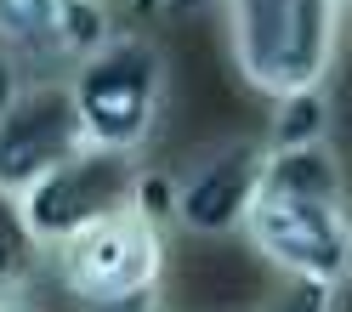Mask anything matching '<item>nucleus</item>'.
I'll return each instance as SVG.
<instances>
[{"instance_id":"10","label":"nucleus","mask_w":352,"mask_h":312,"mask_svg":"<svg viewBox=\"0 0 352 312\" xmlns=\"http://www.w3.org/2000/svg\"><path fill=\"white\" fill-rule=\"evenodd\" d=\"M267 148H307V142H329V91H296V97H278L273 102V120H267Z\"/></svg>"},{"instance_id":"14","label":"nucleus","mask_w":352,"mask_h":312,"mask_svg":"<svg viewBox=\"0 0 352 312\" xmlns=\"http://www.w3.org/2000/svg\"><path fill=\"white\" fill-rule=\"evenodd\" d=\"M0 312H29V307L23 301H0Z\"/></svg>"},{"instance_id":"13","label":"nucleus","mask_w":352,"mask_h":312,"mask_svg":"<svg viewBox=\"0 0 352 312\" xmlns=\"http://www.w3.org/2000/svg\"><path fill=\"white\" fill-rule=\"evenodd\" d=\"M165 6H170L176 17H199V12H210V6H222V0H165Z\"/></svg>"},{"instance_id":"9","label":"nucleus","mask_w":352,"mask_h":312,"mask_svg":"<svg viewBox=\"0 0 352 312\" xmlns=\"http://www.w3.org/2000/svg\"><path fill=\"white\" fill-rule=\"evenodd\" d=\"M261 193H273V199H324V205H346V176H341L336 148H329V142L267 148Z\"/></svg>"},{"instance_id":"2","label":"nucleus","mask_w":352,"mask_h":312,"mask_svg":"<svg viewBox=\"0 0 352 312\" xmlns=\"http://www.w3.org/2000/svg\"><path fill=\"white\" fill-rule=\"evenodd\" d=\"M165 91H170V63L160 52V40L131 34V29H114L69 74V97H74L85 142L108 153H131V159L160 131Z\"/></svg>"},{"instance_id":"5","label":"nucleus","mask_w":352,"mask_h":312,"mask_svg":"<svg viewBox=\"0 0 352 312\" xmlns=\"http://www.w3.org/2000/svg\"><path fill=\"white\" fill-rule=\"evenodd\" d=\"M256 256L296 284L346 289L352 284V210L324 199H273L261 193L245 221Z\"/></svg>"},{"instance_id":"15","label":"nucleus","mask_w":352,"mask_h":312,"mask_svg":"<svg viewBox=\"0 0 352 312\" xmlns=\"http://www.w3.org/2000/svg\"><path fill=\"white\" fill-rule=\"evenodd\" d=\"M346 17H352V0H346Z\"/></svg>"},{"instance_id":"3","label":"nucleus","mask_w":352,"mask_h":312,"mask_svg":"<svg viewBox=\"0 0 352 312\" xmlns=\"http://www.w3.org/2000/svg\"><path fill=\"white\" fill-rule=\"evenodd\" d=\"M165 278V221L137 205L85 227L57 250V284L85 312H148Z\"/></svg>"},{"instance_id":"6","label":"nucleus","mask_w":352,"mask_h":312,"mask_svg":"<svg viewBox=\"0 0 352 312\" xmlns=\"http://www.w3.org/2000/svg\"><path fill=\"white\" fill-rule=\"evenodd\" d=\"M80 114L69 97V80L34 74L23 91L0 108V199H23L40 176H52L57 165H69L74 153H85Z\"/></svg>"},{"instance_id":"4","label":"nucleus","mask_w":352,"mask_h":312,"mask_svg":"<svg viewBox=\"0 0 352 312\" xmlns=\"http://www.w3.org/2000/svg\"><path fill=\"white\" fill-rule=\"evenodd\" d=\"M137 188H142V165L131 159V153H108V148H85L74 153L69 165H57L52 176H40V182L17 199V221H23V233L34 250H63L69 238H80L85 227H97V221L120 216L137 205Z\"/></svg>"},{"instance_id":"7","label":"nucleus","mask_w":352,"mask_h":312,"mask_svg":"<svg viewBox=\"0 0 352 312\" xmlns=\"http://www.w3.org/2000/svg\"><path fill=\"white\" fill-rule=\"evenodd\" d=\"M261 170H267V142H256V137L205 148L182 176H170V193H176L170 221L199 238L245 233V221L261 199Z\"/></svg>"},{"instance_id":"11","label":"nucleus","mask_w":352,"mask_h":312,"mask_svg":"<svg viewBox=\"0 0 352 312\" xmlns=\"http://www.w3.org/2000/svg\"><path fill=\"white\" fill-rule=\"evenodd\" d=\"M29 261H34V244L23 233V221H17L12 199H0V301H23Z\"/></svg>"},{"instance_id":"8","label":"nucleus","mask_w":352,"mask_h":312,"mask_svg":"<svg viewBox=\"0 0 352 312\" xmlns=\"http://www.w3.org/2000/svg\"><path fill=\"white\" fill-rule=\"evenodd\" d=\"M114 34L102 0H0V52L29 74L69 80Z\"/></svg>"},{"instance_id":"1","label":"nucleus","mask_w":352,"mask_h":312,"mask_svg":"<svg viewBox=\"0 0 352 312\" xmlns=\"http://www.w3.org/2000/svg\"><path fill=\"white\" fill-rule=\"evenodd\" d=\"M228 12V52L239 80L256 97H296L318 91L336 69L346 0H222Z\"/></svg>"},{"instance_id":"12","label":"nucleus","mask_w":352,"mask_h":312,"mask_svg":"<svg viewBox=\"0 0 352 312\" xmlns=\"http://www.w3.org/2000/svg\"><path fill=\"white\" fill-rule=\"evenodd\" d=\"M34 74L23 69V63H17V57H6V52H0V108H6L17 91H23V85H29Z\"/></svg>"}]
</instances>
